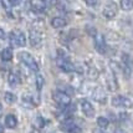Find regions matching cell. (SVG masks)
<instances>
[{
  "label": "cell",
  "instance_id": "2",
  "mask_svg": "<svg viewBox=\"0 0 133 133\" xmlns=\"http://www.w3.org/2000/svg\"><path fill=\"white\" fill-rule=\"evenodd\" d=\"M19 58H20V61H21L26 67H29L32 72H39V65H37L35 57L30 52H26V51L20 52V54H19Z\"/></svg>",
  "mask_w": 133,
  "mask_h": 133
},
{
  "label": "cell",
  "instance_id": "11",
  "mask_svg": "<svg viewBox=\"0 0 133 133\" xmlns=\"http://www.w3.org/2000/svg\"><path fill=\"white\" fill-rule=\"evenodd\" d=\"M30 6L34 12H44L46 9V0H31Z\"/></svg>",
  "mask_w": 133,
  "mask_h": 133
},
{
  "label": "cell",
  "instance_id": "23",
  "mask_svg": "<svg viewBox=\"0 0 133 133\" xmlns=\"http://www.w3.org/2000/svg\"><path fill=\"white\" fill-rule=\"evenodd\" d=\"M122 60H123V67H126V69L131 70L132 67V61H131V56L127 55V54H124L123 56H122Z\"/></svg>",
  "mask_w": 133,
  "mask_h": 133
},
{
  "label": "cell",
  "instance_id": "29",
  "mask_svg": "<svg viewBox=\"0 0 133 133\" xmlns=\"http://www.w3.org/2000/svg\"><path fill=\"white\" fill-rule=\"evenodd\" d=\"M115 133H123V132H122V131H116Z\"/></svg>",
  "mask_w": 133,
  "mask_h": 133
},
{
  "label": "cell",
  "instance_id": "17",
  "mask_svg": "<svg viewBox=\"0 0 133 133\" xmlns=\"http://www.w3.org/2000/svg\"><path fill=\"white\" fill-rule=\"evenodd\" d=\"M12 56H14V54H12V50L10 47H5L3 51H1V60L3 61H11L12 60Z\"/></svg>",
  "mask_w": 133,
  "mask_h": 133
},
{
  "label": "cell",
  "instance_id": "4",
  "mask_svg": "<svg viewBox=\"0 0 133 133\" xmlns=\"http://www.w3.org/2000/svg\"><path fill=\"white\" fill-rule=\"evenodd\" d=\"M118 12V8H117V4L115 1H108L106 5L103 6V10H102V15H103L107 20H112L115 19Z\"/></svg>",
  "mask_w": 133,
  "mask_h": 133
},
{
  "label": "cell",
  "instance_id": "22",
  "mask_svg": "<svg viewBox=\"0 0 133 133\" xmlns=\"http://www.w3.org/2000/svg\"><path fill=\"white\" fill-rule=\"evenodd\" d=\"M97 126H98L99 128H107L108 126H110V121L106 118V117H103V116H101V117H98L97 118Z\"/></svg>",
  "mask_w": 133,
  "mask_h": 133
},
{
  "label": "cell",
  "instance_id": "9",
  "mask_svg": "<svg viewBox=\"0 0 133 133\" xmlns=\"http://www.w3.org/2000/svg\"><path fill=\"white\" fill-rule=\"evenodd\" d=\"M29 41L32 47H40L42 44V35L37 30H30L29 32Z\"/></svg>",
  "mask_w": 133,
  "mask_h": 133
},
{
  "label": "cell",
  "instance_id": "5",
  "mask_svg": "<svg viewBox=\"0 0 133 133\" xmlns=\"http://www.w3.org/2000/svg\"><path fill=\"white\" fill-rule=\"evenodd\" d=\"M52 98L56 103L62 106V107H67L71 104V97L64 91H55L52 95Z\"/></svg>",
  "mask_w": 133,
  "mask_h": 133
},
{
  "label": "cell",
  "instance_id": "24",
  "mask_svg": "<svg viewBox=\"0 0 133 133\" xmlns=\"http://www.w3.org/2000/svg\"><path fill=\"white\" fill-rule=\"evenodd\" d=\"M34 124H35V127H37V128H42V127H45V119L42 118V117H36L35 118V121H34Z\"/></svg>",
  "mask_w": 133,
  "mask_h": 133
},
{
  "label": "cell",
  "instance_id": "20",
  "mask_svg": "<svg viewBox=\"0 0 133 133\" xmlns=\"http://www.w3.org/2000/svg\"><path fill=\"white\" fill-rule=\"evenodd\" d=\"M119 5H121L122 10H124V11H131L132 8H133V1L132 0H121Z\"/></svg>",
  "mask_w": 133,
  "mask_h": 133
},
{
  "label": "cell",
  "instance_id": "28",
  "mask_svg": "<svg viewBox=\"0 0 133 133\" xmlns=\"http://www.w3.org/2000/svg\"><path fill=\"white\" fill-rule=\"evenodd\" d=\"M0 133H4V127H3L1 123H0Z\"/></svg>",
  "mask_w": 133,
  "mask_h": 133
},
{
  "label": "cell",
  "instance_id": "19",
  "mask_svg": "<svg viewBox=\"0 0 133 133\" xmlns=\"http://www.w3.org/2000/svg\"><path fill=\"white\" fill-rule=\"evenodd\" d=\"M16 99H17V97H16V95H15V93L9 92V91L4 93V101H5V103L12 104V103H15V102H16Z\"/></svg>",
  "mask_w": 133,
  "mask_h": 133
},
{
  "label": "cell",
  "instance_id": "8",
  "mask_svg": "<svg viewBox=\"0 0 133 133\" xmlns=\"http://www.w3.org/2000/svg\"><path fill=\"white\" fill-rule=\"evenodd\" d=\"M112 106L113 107H123V108H131L132 107V101L126 96H115L112 98Z\"/></svg>",
  "mask_w": 133,
  "mask_h": 133
},
{
  "label": "cell",
  "instance_id": "25",
  "mask_svg": "<svg viewBox=\"0 0 133 133\" xmlns=\"http://www.w3.org/2000/svg\"><path fill=\"white\" fill-rule=\"evenodd\" d=\"M88 6H96L98 4V0H83Z\"/></svg>",
  "mask_w": 133,
  "mask_h": 133
},
{
  "label": "cell",
  "instance_id": "27",
  "mask_svg": "<svg viewBox=\"0 0 133 133\" xmlns=\"http://www.w3.org/2000/svg\"><path fill=\"white\" fill-rule=\"evenodd\" d=\"M4 37H5V32H4V30L0 28V40H3Z\"/></svg>",
  "mask_w": 133,
  "mask_h": 133
},
{
  "label": "cell",
  "instance_id": "15",
  "mask_svg": "<svg viewBox=\"0 0 133 133\" xmlns=\"http://www.w3.org/2000/svg\"><path fill=\"white\" fill-rule=\"evenodd\" d=\"M8 82H9V85L11 87H15L20 83V77H19V75H17L16 72L11 71L9 74V76H8Z\"/></svg>",
  "mask_w": 133,
  "mask_h": 133
},
{
  "label": "cell",
  "instance_id": "14",
  "mask_svg": "<svg viewBox=\"0 0 133 133\" xmlns=\"http://www.w3.org/2000/svg\"><path fill=\"white\" fill-rule=\"evenodd\" d=\"M86 76H87V78H90V80L93 81V80H97V78H98L99 72L95 66H87L86 67Z\"/></svg>",
  "mask_w": 133,
  "mask_h": 133
},
{
  "label": "cell",
  "instance_id": "1",
  "mask_svg": "<svg viewBox=\"0 0 133 133\" xmlns=\"http://www.w3.org/2000/svg\"><path fill=\"white\" fill-rule=\"evenodd\" d=\"M56 65L61 71H64L66 74L74 72L75 71V66L70 61V58L66 56V52H64L61 49L57 50V58H56Z\"/></svg>",
  "mask_w": 133,
  "mask_h": 133
},
{
  "label": "cell",
  "instance_id": "18",
  "mask_svg": "<svg viewBox=\"0 0 133 133\" xmlns=\"http://www.w3.org/2000/svg\"><path fill=\"white\" fill-rule=\"evenodd\" d=\"M93 98L96 101H98V102H101V103H104L106 102V95L103 93V91L101 88H97L93 92Z\"/></svg>",
  "mask_w": 133,
  "mask_h": 133
},
{
  "label": "cell",
  "instance_id": "3",
  "mask_svg": "<svg viewBox=\"0 0 133 133\" xmlns=\"http://www.w3.org/2000/svg\"><path fill=\"white\" fill-rule=\"evenodd\" d=\"M9 37H10V42H11L14 46L24 47L26 45V37H25V34H24L21 30H19V29L12 30L11 32L9 34Z\"/></svg>",
  "mask_w": 133,
  "mask_h": 133
},
{
  "label": "cell",
  "instance_id": "7",
  "mask_svg": "<svg viewBox=\"0 0 133 133\" xmlns=\"http://www.w3.org/2000/svg\"><path fill=\"white\" fill-rule=\"evenodd\" d=\"M60 129L65 131V132H67V133H81L82 132L81 128L78 127L71 118L66 119V121H62V123L60 124Z\"/></svg>",
  "mask_w": 133,
  "mask_h": 133
},
{
  "label": "cell",
  "instance_id": "16",
  "mask_svg": "<svg viewBox=\"0 0 133 133\" xmlns=\"http://www.w3.org/2000/svg\"><path fill=\"white\" fill-rule=\"evenodd\" d=\"M5 127L8 128H15L17 126V118L14 115H8V116L5 117Z\"/></svg>",
  "mask_w": 133,
  "mask_h": 133
},
{
  "label": "cell",
  "instance_id": "13",
  "mask_svg": "<svg viewBox=\"0 0 133 133\" xmlns=\"http://www.w3.org/2000/svg\"><path fill=\"white\" fill-rule=\"evenodd\" d=\"M67 25V20L65 17L61 16H55L51 19V26L54 29H62Z\"/></svg>",
  "mask_w": 133,
  "mask_h": 133
},
{
  "label": "cell",
  "instance_id": "26",
  "mask_svg": "<svg viewBox=\"0 0 133 133\" xmlns=\"http://www.w3.org/2000/svg\"><path fill=\"white\" fill-rule=\"evenodd\" d=\"M9 4L11 6H17L20 4V0H9Z\"/></svg>",
  "mask_w": 133,
  "mask_h": 133
},
{
  "label": "cell",
  "instance_id": "10",
  "mask_svg": "<svg viewBox=\"0 0 133 133\" xmlns=\"http://www.w3.org/2000/svg\"><path fill=\"white\" fill-rule=\"evenodd\" d=\"M81 110L82 113L87 117V118H93L95 117V108H93L92 103L87 99H82L81 101Z\"/></svg>",
  "mask_w": 133,
  "mask_h": 133
},
{
  "label": "cell",
  "instance_id": "12",
  "mask_svg": "<svg viewBox=\"0 0 133 133\" xmlns=\"http://www.w3.org/2000/svg\"><path fill=\"white\" fill-rule=\"evenodd\" d=\"M107 86L110 88V91H117L118 90V82H117V77L115 72H111L107 76Z\"/></svg>",
  "mask_w": 133,
  "mask_h": 133
},
{
  "label": "cell",
  "instance_id": "21",
  "mask_svg": "<svg viewBox=\"0 0 133 133\" xmlns=\"http://www.w3.org/2000/svg\"><path fill=\"white\" fill-rule=\"evenodd\" d=\"M35 85H36L37 91H41V90H42V87H44V85H45V78H44V76L42 75L36 76V78H35Z\"/></svg>",
  "mask_w": 133,
  "mask_h": 133
},
{
  "label": "cell",
  "instance_id": "6",
  "mask_svg": "<svg viewBox=\"0 0 133 133\" xmlns=\"http://www.w3.org/2000/svg\"><path fill=\"white\" fill-rule=\"evenodd\" d=\"M93 37H95V49H96V51L101 54V55H104L107 52V44H106L104 35L96 34Z\"/></svg>",
  "mask_w": 133,
  "mask_h": 133
}]
</instances>
